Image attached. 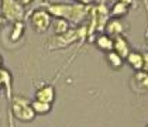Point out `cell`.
Listing matches in <instances>:
<instances>
[{
  "mask_svg": "<svg viewBox=\"0 0 148 127\" xmlns=\"http://www.w3.org/2000/svg\"><path fill=\"white\" fill-rule=\"evenodd\" d=\"M79 1H83V3H89V0H79Z\"/></svg>",
  "mask_w": 148,
  "mask_h": 127,
  "instance_id": "obj_16",
  "label": "cell"
},
{
  "mask_svg": "<svg viewBox=\"0 0 148 127\" xmlns=\"http://www.w3.org/2000/svg\"><path fill=\"white\" fill-rule=\"evenodd\" d=\"M121 30H123L121 23L117 21V20H113L112 23L107 25V31H109L110 34H119V33H121Z\"/></svg>",
  "mask_w": 148,
  "mask_h": 127,
  "instance_id": "obj_11",
  "label": "cell"
},
{
  "mask_svg": "<svg viewBox=\"0 0 148 127\" xmlns=\"http://www.w3.org/2000/svg\"><path fill=\"white\" fill-rule=\"evenodd\" d=\"M33 24L38 31H45L49 25V16L42 10H38L33 14Z\"/></svg>",
  "mask_w": 148,
  "mask_h": 127,
  "instance_id": "obj_3",
  "label": "cell"
},
{
  "mask_svg": "<svg viewBox=\"0 0 148 127\" xmlns=\"http://www.w3.org/2000/svg\"><path fill=\"white\" fill-rule=\"evenodd\" d=\"M55 97V91L52 86H44L42 89H40L37 92V100L40 102H45V103H51Z\"/></svg>",
  "mask_w": 148,
  "mask_h": 127,
  "instance_id": "obj_5",
  "label": "cell"
},
{
  "mask_svg": "<svg viewBox=\"0 0 148 127\" xmlns=\"http://www.w3.org/2000/svg\"><path fill=\"white\" fill-rule=\"evenodd\" d=\"M107 58H109V62L113 65L114 68H120V67H121V64H123L121 57H120L117 52H110V54L107 55Z\"/></svg>",
  "mask_w": 148,
  "mask_h": 127,
  "instance_id": "obj_10",
  "label": "cell"
},
{
  "mask_svg": "<svg viewBox=\"0 0 148 127\" xmlns=\"http://www.w3.org/2000/svg\"><path fill=\"white\" fill-rule=\"evenodd\" d=\"M127 12V4L123 3V1H119L113 9V14L114 16H121V14H125Z\"/></svg>",
  "mask_w": 148,
  "mask_h": 127,
  "instance_id": "obj_12",
  "label": "cell"
},
{
  "mask_svg": "<svg viewBox=\"0 0 148 127\" xmlns=\"http://www.w3.org/2000/svg\"><path fill=\"white\" fill-rule=\"evenodd\" d=\"M127 59H128V62L131 64L133 68H136V69L144 68V57L141 54H138V52H130Z\"/></svg>",
  "mask_w": 148,
  "mask_h": 127,
  "instance_id": "obj_7",
  "label": "cell"
},
{
  "mask_svg": "<svg viewBox=\"0 0 148 127\" xmlns=\"http://www.w3.org/2000/svg\"><path fill=\"white\" fill-rule=\"evenodd\" d=\"M49 12L57 16L68 17L71 20H80L86 9L83 6H52L49 7Z\"/></svg>",
  "mask_w": 148,
  "mask_h": 127,
  "instance_id": "obj_1",
  "label": "cell"
},
{
  "mask_svg": "<svg viewBox=\"0 0 148 127\" xmlns=\"http://www.w3.org/2000/svg\"><path fill=\"white\" fill-rule=\"evenodd\" d=\"M33 109H34V112H37V113H48L49 109H51V104L37 100V102L33 103Z\"/></svg>",
  "mask_w": 148,
  "mask_h": 127,
  "instance_id": "obj_9",
  "label": "cell"
},
{
  "mask_svg": "<svg viewBox=\"0 0 148 127\" xmlns=\"http://www.w3.org/2000/svg\"><path fill=\"white\" fill-rule=\"evenodd\" d=\"M144 68L148 71V54L144 55Z\"/></svg>",
  "mask_w": 148,
  "mask_h": 127,
  "instance_id": "obj_14",
  "label": "cell"
},
{
  "mask_svg": "<svg viewBox=\"0 0 148 127\" xmlns=\"http://www.w3.org/2000/svg\"><path fill=\"white\" fill-rule=\"evenodd\" d=\"M133 88L136 89L137 86H140V92H144L148 89V73L147 72H138L134 75L133 81H131Z\"/></svg>",
  "mask_w": 148,
  "mask_h": 127,
  "instance_id": "obj_4",
  "label": "cell"
},
{
  "mask_svg": "<svg viewBox=\"0 0 148 127\" xmlns=\"http://www.w3.org/2000/svg\"><path fill=\"white\" fill-rule=\"evenodd\" d=\"M97 45L99 48H102V49H107V51H110L112 48H113V41L109 38V37H106V35H102V37H99L97 38Z\"/></svg>",
  "mask_w": 148,
  "mask_h": 127,
  "instance_id": "obj_8",
  "label": "cell"
},
{
  "mask_svg": "<svg viewBox=\"0 0 148 127\" xmlns=\"http://www.w3.org/2000/svg\"><path fill=\"white\" fill-rule=\"evenodd\" d=\"M20 1H23V3H27V1H30V0H20Z\"/></svg>",
  "mask_w": 148,
  "mask_h": 127,
  "instance_id": "obj_17",
  "label": "cell"
},
{
  "mask_svg": "<svg viewBox=\"0 0 148 127\" xmlns=\"http://www.w3.org/2000/svg\"><path fill=\"white\" fill-rule=\"evenodd\" d=\"M147 127H148V126H147Z\"/></svg>",
  "mask_w": 148,
  "mask_h": 127,
  "instance_id": "obj_18",
  "label": "cell"
},
{
  "mask_svg": "<svg viewBox=\"0 0 148 127\" xmlns=\"http://www.w3.org/2000/svg\"><path fill=\"white\" fill-rule=\"evenodd\" d=\"M14 113H16V116H17L18 119H21V120H30V119H33V116H34V109L28 104L27 100L20 99V100H17L16 104H14Z\"/></svg>",
  "mask_w": 148,
  "mask_h": 127,
  "instance_id": "obj_2",
  "label": "cell"
},
{
  "mask_svg": "<svg viewBox=\"0 0 148 127\" xmlns=\"http://www.w3.org/2000/svg\"><path fill=\"white\" fill-rule=\"evenodd\" d=\"M57 24H58V30H57L58 33H65L66 31V23L64 20H58Z\"/></svg>",
  "mask_w": 148,
  "mask_h": 127,
  "instance_id": "obj_13",
  "label": "cell"
},
{
  "mask_svg": "<svg viewBox=\"0 0 148 127\" xmlns=\"http://www.w3.org/2000/svg\"><path fill=\"white\" fill-rule=\"evenodd\" d=\"M120 1H123L125 4H128V3H131V0H120Z\"/></svg>",
  "mask_w": 148,
  "mask_h": 127,
  "instance_id": "obj_15",
  "label": "cell"
},
{
  "mask_svg": "<svg viewBox=\"0 0 148 127\" xmlns=\"http://www.w3.org/2000/svg\"><path fill=\"white\" fill-rule=\"evenodd\" d=\"M114 48H116L117 54L121 58L128 57V54H130L128 44H127V41H125L124 38H121V37H117V40H116V43H114Z\"/></svg>",
  "mask_w": 148,
  "mask_h": 127,
  "instance_id": "obj_6",
  "label": "cell"
}]
</instances>
